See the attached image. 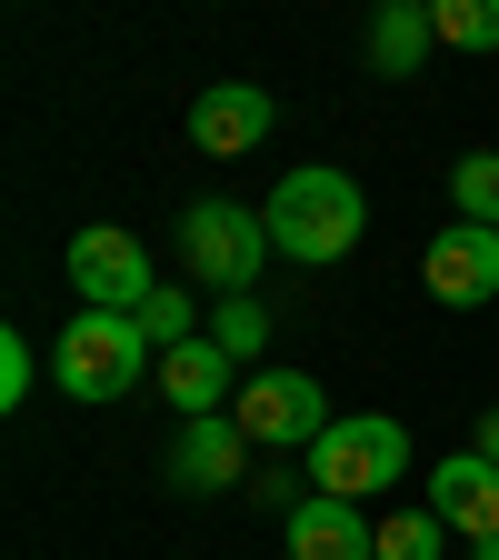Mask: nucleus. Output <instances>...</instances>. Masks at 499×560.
I'll return each mask as SVG.
<instances>
[{
  "mask_svg": "<svg viewBox=\"0 0 499 560\" xmlns=\"http://www.w3.org/2000/svg\"><path fill=\"white\" fill-rule=\"evenodd\" d=\"M450 200H460V221H489V231H499V151L450 161Z\"/></svg>",
  "mask_w": 499,
  "mask_h": 560,
  "instance_id": "obj_16",
  "label": "nucleus"
},
{
  "mask_svg": "<svg viewBox=\"0 0 499 560\" xmlns=\"http://www.w3.org/2000/svg\"><path fill=\"white\" fill-rule=\"evenodd\" d=\"M230 371H240V361H230V350L200 330V340L161 350V400H180V420H210V410L230 400Z\"/></svg>",
  "mask_w": 499,
  "mask_h": 560,
  "instance_id": "obj_12",
  "label": "nucleus"
},
{
  "mask_svg": "<svg viewBox=\"0 0 499 560\" xmlns=\"http://www.w3.org/2000/svg\"><path fill=\"white\" fill-rule=\"evenodd\" d=\"M380 560H450V521H440V511H400V521H380Z\"/></svg>",
  "mask_w": 499,
  "mask_h": 560,
  "instance_id": "obj_15",
  "label": "nucleus"
},
{
  "mask_svg": "<svg viewBox=\"0 0 499 560\" xmlns=\"http://www.w3.org/2000/svg\"><path fill=\"white\" fill-rule=\"evenodd\" d=\"M130 320H140V330H151V350H180V340H200V311H190L180 291H151V301H140Z\"/></svg>",
  "mask_w": 499,
  "mask_h": 560,
  "instance_id": "obj_18",
  "label": "nucleus"
},
{
  "mask_svg": "<svg viewBox=\"0 0 499 560\" xmlns=\"http://www.w3.org/2000/svg\"><path fill=\"white\" fill-rule=\"evenodd\" d=\"M250 470V431H240V410H210V420H180V441H170V480L180 490H230Z\"/></svg>",
  "mask_w": 499,
  "mask_h": 560,
  "instance_id": "obj_10",
  "label": "nucleus"
},
{
  "mask_svg": "<svg viewBox=\"0 0 499 560\" xmlns=\"http://www.w3.org/2000/svg\"><path fill=\"white\" fill-rule=\"evenodd\" d=\"M210 340H221V350H230V361L250 371V361H260V350H270V311H260L250 291H230V301H221V320H210Z\"/></svg>",
  "mask_w": 499,
  "mask_h": 560,
  "instance_id": "obj_14",
  "label": "nucleus"
},
{
  "mask_svg": "<svg viewBox=\"0 0 499 560\" xmlns=\"http://www.w3.org/2000/svg\"><path fill=\"white\" fill-rule=\"evenodd\" d=\"M430 40H440L430 0H380V11H370V70H380V81H409V70L430 60Z\"/></svg>",
  "mask_w": 499,
  "mask_h": 560,
  "instance_id": "obj_13",
  "label": "nucleus"
},
{
  "mask_svg": "<svg viewBox=\"0 0 499 560\" xmlns=\"http://www.w3.org/2000/svg\"><path fill=\"white\" fill-rule=\"evenodd\" d=\"M180 260H190V280H210V291H250L260 280V260H270V221L260 210H240V200H190L180 210Z\"/></svg>",
  "mask_w": 499,
  "mask_h": 560,
  "instance_id": "obj_4",
  "label": "nucleus"
},
{
  "mask_svg": "<svg viewBox=\"0 0 499 560\" xmlns=\"http://www.w3.org/2000/svg\"><path fill=\"white\" fill-rule=\"evenodd\" d=\"M479 451H489V460H499V410H489V420H479Z\"/></svg>",
  "mask_w": 499,
  "mask_h": 560,
  "instance_id": "obj_20",
  "label": "nucleus"
},
{
  "mask_svg": "<svg viewBox=\"0 0 499 560\" xmlns=\"http://www.w3.org/2000/svg\"><path fill=\"white\" fill-rule=\"evenodd\" d=\"M270 130H280V101H270L260 81H221V91H200V101H190V140H200L210 161L260 151Z\"/></svg>",
  "mask_w": 499,
  "mask_h": 560,
  "instance_id": "obj_8",
  "label": "nucleus"
},
{
  "mask_svg": "<svg viewBox=\"0 0 499 560\" xmlns=\"http://www.w3.org/2000/svg\"><path fill=\"white\" fill-rule=\"evenodd\" d=\"M470 560H499V540H470Z\"/></svg>",
  "mask_w": 499,
  "mask_h": 560,
  "instance_id": "obj_21",
  "label": "nucleus"
},
{
  "mask_svg": "<svg viewBox=\"0 0 499 560\" xmlns=\"http://www.w3.org/2000/svg\"><path fill=\"white\" fill-rule=\"evenodd\" d=\"M31 381H40L31 340H21V330H0V410H21V400H31Z\"/></svg>",
  "mask_w": 499,
  "mask_h": 560,
  "instance_id": "obj_19",
  "label": "nucleus"
},
{
  "mask_svg": "<svg viewBox=\"0 0 499 560\" xmlns=\"http://www.w3.org/2000/svg\"><path fill=\"white\" fill-rule=\"evenodd\" d=\"M280 540H290V560H380V530L360 521V501H330V490H310L280 521Z\"/></svg>",
  "mask_w": 499,
  "mask_h": 560,
  "instance_id": "obj_11",
  "label": "nucleus"
},
{
  "mask_svg": "<svg viewBox=\"0 0 499 560\" xmlns=\"http://www.w3.org/2000/svg\"><path fill=\"white\" fill-rule=\"evenodd\" d=\"M450 50H499V0H430Z\"/></svg>",
  "mask_w": 499,
  "mask_h": 560,
  "instance_id": "obj_17",
  "label": "nucleus"
},
{
  "mask_svg": "<svg viewBox=\"0 0 499 560\" xmlns=\"http://www.w3.org/2000/svg\"><path fill=\"white\" fill-rule=\"evenodd\" d=\"M419 280H430V301H450V311L499 301V231L489 221H450L430 250H419Z\"/></svg>",
  "mask_w": 499,
  "mask_h": 560,
  "instance_id": "obj_7",
  "label": "nucleus"
},
{
  "mask_svg": "<svg viewBox=\"0 0 499 560\" xmlns=\"http://www.w3.org/2000/svg\"><path fill=\"white\" fill-rule=\"evenodd\" d=\"M60 270H70V291H81V311H140L161 291V280H151V241H130L120 221H91L81 241L60 250Z\"/></svg>",
  "mask_w": 499,
  "mask_h": 560,
  "instance_id": "obj_5",
  "label": "nucleus"
},
{
  "mask_svg": "<svg viewBox=\"0 0 499 560\" xmlns=\"http://www.w3.org/2000/svg\"><path fill=\"white\" fill-rule=\"evenodd\" d=\"M430 511L450 521V540H499V460L489 451H450L430 470Z\"/></svg>",
  "mask_w": 499,
  "mask_h": 560,
  "instance_id": "obj_9",
  "label": "nucleus"
},
{
  "mask_svg": "<svg viewBox=\"0 0 499 560\" xmlns=\"http://www.w3.org/2000/svg\"><path fill=\"white\" fill-rule=\"evenodd\" d=\"M390 480H409V431L390 410H349L310 441V490H330V501H370Z\"/></svg>",
  "mask_w": 499,
  "mask_h": 560,
  "instance_id": "obj_2",
  "label": "nucleus"
},
{
  "mask_svg": "<svg viewBox=\"0 0 499 560\" xmlns=\"http://www.w3.org/2000/svg\"><path fill=\"white\" fill-rule=\"evenodd\" d=\"M230 410H240V431H250L260 451H310V441L330 431V390H320L310 371H250V390H240Z\"/></svg>",
  "mask_w": 499,
  "mask_h": 560,
  "instance_id": "obj_6",
  "label": "nucleus"
},
{
  "mask_svg": "<svg viewBox=\"0 0 499 560\" xmlns=\"http://www.w3.org/2000/svg\"><path fill=\"white\" fill-rule=\"evenodd\" d=\"M140 361H161V350H151V330H140L130 311H81V320H70L60 330V390L70 400H130L140 390Z\"/></svg>",
  "mask_w": 499,
  "mask_h": 560,
  "instance_id": "obj_3",
  "label": "nucleus"
},
{
  "mask_svg": "<svg viewBox=\"0 0 499 560\" xmlns=\"http://www.w3.org/2000/svg\"><path fill=\"white\" fill-rule=\"evenodd\" d=\"M270 250L280 260H300V270H330V260H349V241L370 231V190L349 180V171H330V161H300L290 180L270 190Z\"/></svg>",
  "mask_w": 499,
  "mask_h": 560,
  "instance_id": "obj_1",
  "label": "nucleus"
}]
</instances>
